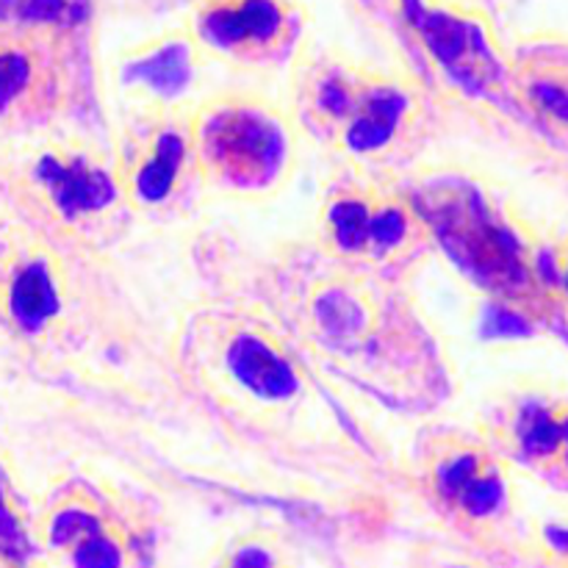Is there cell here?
Listing matches in <instances>:
<instances>
[{"mask_svg":"<svg viewBox=\"0 0 568 568\" xmlns=\"http://www.w3.org/2000/svg\"><path fill=\"white\" fill-rule=\"evenodd\" d=\"M419 205L438 242L477 283L510 300L532 294V272L519 239L488 209L477 189H427Z\"/></svg>","mask_w":568,"mask_h":568,"instance_id":"1","label":"cell"},{"mask_svg":"<svg viewBox=\"0 0 568 568\" xmlns=\"http://www.w3.org/2000/svg\"><path fill=\"white\" fill-rule=\"evenodd\" d=\"M305 103L311 122L355 153L386 148L408 109V100L394 83L355 75L344 67H325L308 78Z\"/></svg>","mask_w":568,"mask_h":568,"instance_id":"2","label":"cell"},{"mask_svg":"<svg viewBox=\"0 0 568 568\" xmlns=\"http://www.w3.org/2000/svg\"><path fill=\"white\" fill-rule=\"evenodd\" d=\"M205 170L233 189H264L286 161L281 122L253 103H222L200 120L194 136Z\"/></svg>","mask_w":568,"mask_h":568,"instance_id":"3","label":"cell"},{"mask_svg":"<svg viewBox=\"0 0 568 568\" xmlns=\"http://www.w3.org/2000/svg\"><path fill=\"white\" fill-rule=\"evenodd\" d=\"M433 488L444 508L466 521H488L503 510L505 480L483 449L455 447L433 464Z\"/></svg>","mask_w":568,"mask_h":568,"instance_id":"4","label":"cell"},{"mask_svg":"<svg viewBox=\"0 0 568 568\" xmlns=\"http://www.w3.org/2000/svg\"><path fill=\"white\" fill-rule=\"evenodd\" d=\"M200 37L233 55H261L286 31L281 0H209L197 11Z\"/></svg>","mask_w":568,"mask_h":568,"instance_id":"5","label":"cell"},{"mask_svg":"<svg viewBox=\"0 0 568 568\" xmlns=\"http://www.w3.org/2000/svg\"><path fill=\"white\" fill-rule=\"evenodd\" d=\"M408 17L438 61L469 89H486L497 78V61L483 39L480 28L447 11H433L422 0H405Z\"/></svg>","mask_w":568,"mask_h":568,"instance_id":"6","label":"cell"},{"mask_svg":"<svg viewBox=\"0 0 568 568\" xmlns=\"http://www.w3.org/2000/svg\"><path fill=\"white\" fill-rule=\"evenodd\" d=\"M331 231L349 253H386L408 233L403 209L388 203H369L364 197H338L331 205Z\"/></svg>","mask_w":568,"mask_h":568,"instance_id":"7","label":"cell"},{"mask_svg":"<svg viewBox=\"0 0 568 568\" xmlns=\"http://www.w3.org/2000/svg\"><path fill=\"white\" fill-rule=\"evenodd\" d=\"M39 181L48 186L53 203L67 216L89 214L100 211L114 200V183L98 166H89L87 161H59L42 159L37 166Z\"/></svg>","mask_w":568,"mask_h":568,"instance_id":"8","label":"cell"},{"mask_svg":"<svg viewBox=\"0 0 568 568\" xmlns=\"http://www.w3.org/2000/svg\"><path fill=\"white\" fill-rule=\"evenodd\" d=\"M514 438L521 458L568 477V410L525 405L516 416Z\"/></svg>","mask_w":568,"mask_h":568,"instance_id":"9","label":"cell"},{"mask_svg":"<svg viewBox=\"0 0 568 568\" xmlns=\"http://www.w3.org/2000/svg\"><path fill=\"white\" fill-rule=\"evenodd\" d=\"M231 369L239 377V383H244L250 392L266 399L288 397L297 388L294 372L288 369L286 361L270 344L253 336H244L233 344Z\"/></svg>","mask_w":568,"mask_h":568,"instance_id":"10","label":"cell"},{"mask_svg":"<svg viewBox=\"0 0 568 568\" xmlns=\"http://www.w3.org/2000/svg\"><path fill=\"white\" fill-rule=\"evenodd\" d=\"M50 541L70 549L72 564L78 566H120L122 552L103 532V525L81 508H67L50 525Z\"/></svg>","mask_w":568,"mask_h":568,"instance_id":"11","label":"cell"},{"mask_svg":"<svg viewBox=\"0 0 568 568\" xmlns=\"http://www.w3.org/2000/svg\"><path fill=\"white\" fill-rule=\"evenodd\" d=\"M183 155H186V139L178 128L166 125L153 136L150 148L144 150L142 159L133 166V192L148 203L164 200L170 189L175 186L178 172L183 166Z\"/></svg>","mask_w":568,"mask_h":568,"instance_id":"12","label":"cell"},{"mask_svg":"<svg viewBox=\"0 0 568 568\" xmlns=\"http://www.w3.org/2000/svg\"><path fill=\"white\" fill-rule=\"evenodd\" d=\"M9 305L22 331H39V327L59 311L53 277L44 270V264L26 266V270L14 277Z\"/></svg>","mask_w":568,"mask_h":568,"instance_id":"13","label":"cell"},{"mask_svg":"<svg viewBox=\"0 0 568 568\" xmlns=\"http://www.w3.org/2000/svg\"><path fill=\"white\" fill-rule=\"evenodd\" d=\"M189 75V59L186 50L181 44H166V48L155 50L150 59L136 61L131 67V78L133 81H144L150 83L159 92H175L186 83Z\"/></svg>","mask_w":568,"mask_h":568,"instance_id":"14","label":"cell"},{"mask_svg":"<svg viewBox=\"0 0 568 568\" xmlns=\"http://www.w3.org/2000/svg\"><path fill=\"white\" fill-rule=\"evenodd\" d=\"M527 94L544 114L560 125H568V67L536 72L527 81Z\"/></svg>","mask_w":568,"mask_h":568,"instance_id":"15","label":"cell"},{"mask_svg":"<svg viewBox=\"0 0 568 568\" xmlns=\"http://www.w3.org/2000/svg\"><path fill=\"white\" fill-rule=\"evenodd\" d=\"M31 87V61L20 50H0V111Z\"/></svg>","mask_w":568,"mask_h":568,"instance_id":"16","label":"cell"},{"mask_svg":"<svg viewBox=\"0 0 568 568\" xmlns=\"http://www.w3.org/2000/svg\"><path fill=\"white\" fill-rule=\"evenodd\" d=\"M0 11L39 22H64L72 14L67 0H0Z\"/></svg>","mask_w":568,"mask_h":568,"instance_id":"17","label":"cell"},{"mask_svg":"<svg viewBox=\"0 0 568 568\" xmlns=\"http://www.w3.org/2000/svg\"><path fill=\"white\" fill-rule=\"evenodd\" d=\"M0 558L11 560V564H26L31 558V544H28L22 527L17 525L14 514L6 508L3 491H0Z\"/></svg>","mask_w":568,"mask_h":568,"instance_id":"18","label":"cell"},{"mask_svg":"<svg viewBox=\"0 0 568 568\" xmlns=\"http://www.w3.org/2000/svg\"><path fill=\"white\" fill-rule=\"evenodd\" d=\"M549 538H552V544L560 549V552L568 555V530H552L549 532Z\"/></svg>","mask_w":568,"mask_h":568,"instance_id":"19","label":"cell"},{"mask_svg":"<svg viewBox=\"0 0 568 568\" xmlns=\"http://www.w3.org/2000/svg\"><path fill=\"white\" fill-rule=\"evenodd\" d=\"M566 288H568V266H566Z\"/></svg>","mask_w":568,"mask_h":568,"instance_id":"20","label":"cell"}]
</instances>
